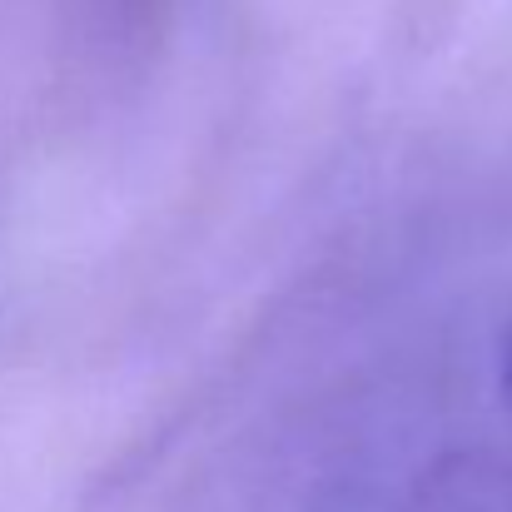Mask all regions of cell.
<instances>
[{"instance_id":"obj_1","label":"cell","mask_w":512,"mask_h":512,"mask_svg":"<svg viewBox=\"0 0 512 512\" xmlns=\"http://www.w3.org/2000/svg\"><path fill=\"white\" fill-rule=\"evenodd\" d=\"M498 408H503V428L512 443V329L503 334V353H498Z\"/></svg>"}]
</instances>
